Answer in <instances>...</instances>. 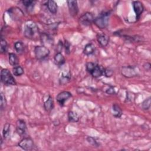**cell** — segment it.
<instances>
[{
	"instance_id": "22",
	"label": "cell",
	"mask_w": 151,
	"mask_h": 151,
	"mask_svg": "<svg viewBox=\"0 0 151 151\" xmlns=\"http://www.w3.org/2000/svg\"><path fill=\"white\" fill-rule=\"evenodd\" d=\"M40 39L44 45H50L52 43V38L45 33H41L40 34Z\"/></svg>"
},
{
	"instance_id": "35",
	"label": "cell",
	"mask_w": 151,
	"mask_h": 151,
	"mask_svg": "<svg viewBox=\"0 0 151 151\" xmlns=\"http://www.w3.org/2000/svg\"><path fill=\"white\" fill-rule=\"evenodd\" d=\"M150 66H151V65H150V64L149 63H146L144 64V65H143L144 68H145V70H150Z\"/></svg>"
},
{
	"instance_id": "4",
	"label": "cell",
	"mask_w": 151,
	"mask_h": 151,
	"mask_svg": "<svg viewBox=\"0 0 151 151\" xmlns=\"http://www.w3.org/2000/svg\"><path fill=\"white\" fill-rule=\"evenodd\" d=\"M1 81L6 85H16L15 80L10 71L6 68H4L1 71Z\"/></svg>"
},
{
	"instance_id": "3",
	"label": "cell",
	"mask_w": 151,
	"mask_h": 151,
	"mask_svg": "<svg viewBox=\"0 0 151 151\" xmlns=\"http://www.w3.org/2000/svg\"><path fill=\"white\" fill-rule=\"evenodd\" d=\"M87 71L95 78L101 77L103 74V71L100 65L92 62H88L86 65Z\"/></svg>"
},
{
	"instance_id": "20",
	"label": "cell",
	"mask_w": 151,
	"mask_h": 151,
	"mask_svg": "<svg viewBox=\"0 0 151 151\" xmlns=\"http://www.w3.org/2000/svg\"><path fill=\"white\" fill-rule=\"evenodd\" d=\"M111 111H112V114L113 115L117 118H119L122 116V110L120 106L117 105V104H114L112 106L111 108Z\"/></svg>"
},
{
	"instance_id": "18",
	"label": "cell",
	"mask_w": 151,
	"mask_h": 151,
	"mask_svg": "<svg viewBox=\"0 0 151 151\" xmlns=\"http://www.w3.org/2000/svg\"><path fill=\"white\" fill-rule=\"evenodd\" d=\"M96 50L95 45L92 43H88L87 44L84 48L83 53L86 55H90L93 54Z\"/></svg>"
},
{
	"instance_id": "24",
	"label": "cell",
	"mask_w": 151,
	"mask_h": 151,
	"mask_svg": "<svg viewBox=\"0 0 151 151\" xmlns=\"http://www.w3.org/2000/svg\"><path fill=\"white\" fill-rule=\"evenodd\" d=\"M14 48L18 54H22L24 51V45L21 41H17L14 44Z\"/></svg>"
},
{
	"instance_id": "31",
	"label": "cell",
	"mask_w": 151,
	"mask_h": 151,
	"mask_svg": "<svg viewBox=\"0 0 151 151\" xmlns=\"http://www.w3.org/2000/svg\"><path fill=\"white\" fill-rule=\"evenodd\" d=\"M22 4L27 8H29L30 7H32V5L35 3L34 1H29V0H25L22 1Z\"/></svg>"
},
{
	"instance_id": "25",
	"label": "cell",
	"mask_w": 151,
	"mask_h": 151,
	"mask_svg": "<svg viewBox=\"0 0 151 151\" xmlns=\"http://www.w3.org/2000/svg\"><path fill=\"white\" fill-rule=\"evenodd\" d=\"M12 72L14 76H20L24 74V69L20 65H17L12 68Z\"/></svg>"
},
{
	"instance_id": "28",
	"label": "cell",
	"mask_w": 151,
	"mask_h": 151,
	"mask_svg": "<svg viewBox=\"0 0 151 151\" xmlns=\"http://www.w3.org/2000/svg\"><path fill=\"white\" fill-rule=\"evenodd\" d=\"M8 45L6 41L3 39L2 38H1V52L2 54H5L7 51Z\"/></svg>"
},
{
	"instance_id": "17",
	"label": "cell",
	"mask_w": 151,
	"mask_h": 151,
	"mask_svg": "<svg viewBox=\"0 0 151 151\" xmlns=\"http://www.w3.org/2000/svg\"><path fill=\"white\" fill-rule=\"evenodd\" d=\"M71 78V76L70 72L63 73L60 77V80H59L60 83L62 85L65 84L70 81Z\"/></svg>"
},
{
	"instance_id": "29",
	"label": "cell",
	"mask_w": 151,
	"mask_h": 151,
	"mask_svg": "<svg viewBox=\"0 0 151 151\" xmlns=\"http://www.w3.org/2000/svg\"><path fill=\"white\" fill-rule=\"evenodd\" d=\"M0 106H1V110H2L4 108H5L6 106V101L5 97L4 94L1 92V103H0Z\"/></svg>"
},
{
	"instance_id": "12",
	"label": "cell",
	"mask_w": 151,
	"mask_h": 151,
	"mask_svg": "<svg viewBox=\"0 0 151 151\" xmlns=\"http://www.w3.org/2000/svg\"><path fill=\"white\" fill-rule=\"evenodd\" d=\"M132 4L134 12L136 16V19H139L144 10L143 4L140 1H133Z\"/></svg>"
},
{
	"instance_id": "21",
	"label": "cell",
	"mask_w": 151,
	"mask_h": 151,
	"mask_svg": "<svg viewBox=\"0 0 151 151\" xmlns=\"http://www.w3.org/2000/svg\"><path fill=\"white\" fill-rule=\"evenodd\" d=\"M8 61L9 63L12 66H17L18 64V58L17 55L14 53H9L8 55Z\"/></svg>"
},
{
	"instance_id": "10",
	"label": "cell",
	"mask_w": 151,
	"mask_h": 151,
	"mask_svg": "<svg viewBox=\"0 0 151 151\" xmlns=\"http://www.w3.org/2000/svg\"><path fill=\"white\" fill-rule=\"evenodd\" d=\"M67 5L70 14L71 16H76L78 12V7L76 1H67Z\"/></svg>"
},
{
	"instance_id": "13",
	"label": "cell",
	"mask_w": 151,
	"mask_h": 151,
	"mask_svg": "<svg viewBox=\"0 0 151 151\" xmlns=\"http://www.w3.org/2000/svg\"><path fill=\"white\" fill-rule=\"evenodd\" d=\"M8 12L11 17L13 19H18L21 17L23 16L22 12L20 10V9L18 8H12L11 9H9Z\"/></svg>"
},
{
	"instance_id": "27",
	"label": "cell",
	"mask_w": 151,
	"mask_h": 151,
	"mask_svg": "<svg viewBox=\"0 0 151 151\" xmlns=\"http://www.w3.org/2000/svg\"><path fill=\"white\" fill-rule=\"evenodd\" d=\"M150 103H151V100H150V97H149L143 101L142 104V109L145 110H148L150 107Z\"/></svg>"
},
{
	"instance_id": "14",
	"label": "cell",
	"mask_w": 151,
	"mask_h": 151,
	"mask_svg": "<svg viewBox=\"0 0 151 151\" xmlns=\"http://www.w3.org/2000/svg\"><path fill=\"white\" fill-rule=\"evenodd\" d=\"M97 40L101 47H106L109 42V37L104 34H99L97 35Z\"/></svg>"
},
{
	"instance_id": "5",
	"label": "cell",
	"mask_w": 151,
	"mask_h": 151,
	"mask_svg": "<svg viewBox=\"0 0 151 151\" xmlns=\"http://www.w3.org/2000/svg\"><path fill=\"white\" fill-rule=\"evenodd\" d=\"M34 54L37 59L41 60L45 59L49 55L50 50L44 45H38L35 47Z\"/></svg>"
},
{
	"instance_id": "15",
	"label": "cell",
	"mask_w": 151,
	"mask_h": 151,
	"mask_svg": "<svg viewBox=\"0 0 151 151\" xmlns=\"http://www.w3.org/2000/svg\"><path fill=\"white\" fill-rule=\"evenodd\" d=\"M47 6L48 11L51 14H56L58 9V6L57 3L54 1H52V0L48 1L47 2Z\"/></svg>"
},
{
	"instance_id": "33",
	"label": "cell",
	"mask_w": 151,
	"mask_h": 151,
	"mask_svg": "<svg viewBox=\"0 0 151 151\" xmlns=\"http://www.w3.org/2000/svg\"><path fill=\"white\" fill-rule=\"evenodd\" d=\"M106 93L107 94H110V95H113L114 94L116 93V90L114 89V87L110 86V87H109L106 90Z\"/></svg>"
},
{
	"instance_id": "32",
	"label": "cell",
	"mask_w": 151,
	"mask_h": 151,
	"mask_svg": "<svg viewBox=\"0 0 151 151\" xmlns=\"http://www.w3.org/2000/svg\"><path fill=\"white\" fill-rule=\"evenodd\" d=\"M113 71L110 68H106L103 71V74H104V76L107 77H111L113 75Z\"/></svg>"
},
{
	"instance_id": "6",
	"label": "cell",
	"mask_w": 151,
	"mask_h": 151,
	"mask_svg": "<svg viewBox=\"0 0 151 151\" xmlns=\"http://www.w3.org/2000/svg\"><path fill=\"white\" fill-rule=\"evenodd\" d=\"M122 74L127 78L136 77L138 75L139 69L137 67L133 65L124 66L122 68Z\"/></svg>"
},
{
	"instance_id": "8",
	"label": "cell",
	"mask_w": 151,
	"mask_h": 151,
	"mask_svg": "<svg viewBox=\"0 0 151 151\" xmlns=\"http://www.w3.org/2000/svg\"><path fill=\"white\" fill-rule=\"evenodd\" d=\"M18 146L25 150H31L33 149L34 142L30 137L24 138L18 143Z\"/></svg>"
},
{
	"instance_id": "1",
	"label": "cell",
	"mask_w": 151,
	"mask_h": 151,
	"mask_svg": "<svg viewBox=\"0 0 151 151\" xmlns=\"http://www.w3.org/2000/svg\"><path fill=\"white\" fill-rule=\"evenodd\" d=\"M38 28L34 22L29 21L26 22L24 29V35L27 38L33 39L38 35Z\"/></svg>"
},
{
	"instance_id": "26",
	"label": "cell",
	"mask_w": 151,
	"mask_h": 151,
	"mask_svg": "<svg viewBox=\"0 0 151 151\" xmlns=\"http://www.w3.org/2000/svg\"><path fill=\"white\" fill-rule=\"evenodd\" d=\"M9 132H10V124L9 123H6L4 126L3 130H2V134L4 138L6 139L9 136Z\"/></svg>"
},
{
	"instance_id": "30",
	"label": "cell",
	"mask_w": 151,
	"mask_h": 151,
	"mask_svg": "<svg viewBox=\"0 0 151 151\" xmlns=\"http://www.w3.org/2000/svg\"><path fill=\"white\" fill-rule=\"evenodd\" d=\"M87 140L90 144H91L94 147H98L99 146V143L93 137H88L87 138Z\"/></svg>"
},
{
	"instance_id": "16",
	"label": "cell",
	"mask_w": 151,
	"mask_h": 151,
	"mask_svg": "<svg viewBox=\"0 0 151 151\" xmlns=\"http://www.w3.org/2000/svg\"><path fill=\"white\" fill-rule=\"evenodd\" d=\"M65 58L61 52H58L55 54L54 55V63L56 65L61 66L65 63Z\"/></svg>"
},
{
	"instance_id": "34",
	"label": "cell",
	"mask_w": 151,
	"mask_h": 151,
	"mask_svg": "<svg viewBox=\"0 0 151 151\" xmlns=\"http://www.w3.org/2000/svg\"><path fill=\"white\" fill-rule=\"evenodd\" d=\"M64 47H65V53L67 54H69L70 53V44L69 43L68 41H65V44H64Z\"/></svg>"
},
{
	"instance_id": "7",
	"label": "cell",
	"mask_w": 151,
	"mask_h": 151,
	"mask_svg": "<svg viewBox=\"0 0 151 151\" xmlns=\"http://www.w3.org/2000/svg\"><path fill=\"white\" fill-rule=\"evenodd\" d=\"M94 17L91 12H87L80 17L79 22L84 26H88L91 25L94 22Z\"/></svg>"
},
{
	"instance_id": "2",
	"label": "cell",
	"mask_w": 151,
	"mask_h": 151,
	"mask_svg": "<svg viewBox=\"0 0 151 151\" xmlns=\"http://www.w3.org/2000/svg\"><path fill=\"white\" fill-rule=\"evenodd\" d=\"M110 16V12L109 11L103 12L94 19L93 22L100 29L106 28L108 25Z\"/></svg>"
},
{
	"instance_id": "9",
	"label": "cell",
	"mask_w": 151,
	"mask_h": 151,
	"mask_svg": "<svg viewBox=\"0 0 151 151\" xmlns=\"http://www.w3.org/2000/svg\"><path fill=\"white\" fill-rule=\"evenodd\" d=\"M72 96L71 93L67 91H64L60 93L56 97V99L58 104L63 106L65 101H67Z\"/></svg>"
},
{
	"instance_id": "23",
	"label": "cell",
	"mask_w": 151,
	"mask_h": 151,
	"mask_svg": "<svg viewBox=\"0 0 151 151\" xmlns=\"http://www.w3.org/2000/svg\"><path fill=\"white\" fill-rule=\"evenodd\" d=\"M68 119L70 122H77L79 120L78 114L73 111H70L68 113Z\"/></svg>"
},
{
	"instance_id": "11",
	"label": "cell",
	"mask_w": 151,
	"mask_h": 151,
	"mask_svg": "<svg viewBox=\"0 0 151 151\" xmlns=\"http://www.w3.org/2000/svg\"><path fill=\"white\" fill-rule=\"evenodd\" d=\"M16 130L17 133L21 135L24 136L26 133L27 126L24 120L19 119L16 122Z\"/></svg>"
},
{
	"instance_id": "19",
	"label": "cell",
	"mask_w": 151,
	"mask_h": 151,
	"mask_svg": "<svg viewBox=\"0 0 151 151\" xmlns=\"http://www.w3.org/2000/svg\"><path fill=\"white\" fill-rule=\"evenodd\" d=\"M44 107L46 111H51L54 107V102L52 98L49 96L47 100L44 102Z\"/></svg>"
}]
</instances>
